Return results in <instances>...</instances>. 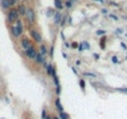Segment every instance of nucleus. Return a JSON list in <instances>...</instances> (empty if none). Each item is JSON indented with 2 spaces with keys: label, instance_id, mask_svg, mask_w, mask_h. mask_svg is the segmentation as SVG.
Instances as JSON below:
<instances>
[{
  "label": "nucleus",
  "instance_id": "obj_16",
  "mask_svg": "<svg viewBox=\"0 0 127 119\" xmlns=\"http://www.w3.org/2000/svg\"><path fill=\"white\" fill-rule=\"evenodd\" d=\"M80 87H81V89H85V81H84V79H80Z\"/></svg>",
  "mask_w": 127,
  "mask_h": 119
},
{
  "label": "nucleus",
  "instance_id": "obj_13",
  "mask_svg": "<svg viewBox=\"0 0 127 119\" xmlns=\"http://www.w3.org/2000/svg\"><path fill=\"white\" fill-rule=\"evenodd\" d=\"M59 119H70V117H69V114H67V113H65V112H61V113H60V117H59Z\"/></svg>",
  "mask_w": 127,
  "mask_h": 119
},
{
  "label": "nucleus",
  "instance_id": "obj_34",
  "mask_svg": "<svg viewBox=\"0 0 127 119\" xmlns=\"http://www.w3.org/2000/svg\"><path fill=\"white\" fill-rule=\"evenodd\" d=\"M69 1H71V3H72V1H76V0H69Z\"/></svg>",
  "mask_w": 127,
  "mask_h": 119
},
{
  "label": "nucleus",
  "instance_id": "obj_17",
  "mask_svg": "<svg viewBox=\"0 0 127 119\" xmlns=\"http://www.w3.org/2000/svg\"><path fill=\"white\" fill-rule=\"evenodd\" d=\"M82 46H84V48H86V50H90V45H88L86 41H84V42H82Z\"/></svg>",
  "mask_w": 127,
  "mask_h": 119
},
{
  "label": "nucleus",
  "instance_id": "obj_35",
  "mask_svg": "<svg viewBox=\"0 0 127 119\" xmlns=\"http://www.w3.org/2000/svg\"><path fill=\"white\" fill-rule=\"evenodd\" d=\"M52 119H59V118H57V117H55V118H52Z\"/></svg>",
  "mask_w": 127,
  "mask_h": 119
},
{
  "label": "nucleus",
  "instance_id": "obj_37",
  "mask_svg": "<svg viewBox=\"0 0 127 119\" xmlns=\"http://www.w3.org/2000/svg\"><path fill=\"white\" fill-rule=\"evenodd\" d=\"M126 36H127V35H126Z\"/></svg>",
  "mask_w": 127,
  "mask_h": 119
},
{
  "label": "nucleus",
  "instance_id": "obj_33",
  "mask_svg": "<svg viewBox=\"0 0 127 119\" xmlns=\"http://www.w3.org/2000/svg\"><path fill=\"white\" fill-rule=\"evenodd\" d=\"M45 119H52V118H50V117H46V118H45Z\"/></svg>",
  "mask_w": 127,
  "mask_h": 119
},
{
  "label": "nucleus",
  "instance_id": "obj_15",
  "mask_svg": "<svg viewBox=\"0 0 127 119\" xmlns=\"http://www.w3.org/2000/svg\"><path fill=\"white\" fill-rule=\"evenodd\" d=\"M46 53H47V48H46L45 46H41V47H40V55L44 56V55H46Z\"/></svg>",
  "mask_w": 127,
  "mask_h": 119
},
{
  "label": "nucleus",
  "instance_id": "obj_1",
  "mask_svg": "<svg viewBox=\"0 0 127 119\" xmlns=\"http://www.w3.org/2000/svg\"><path fill=\"white\" fill-rule=\"evenodd\" d=\"M11 32L15 37H19L23 32V25H21V21L20 20H17L16 21V26H13L11 27Z\"/></svg>",
  "mask_w": 127,
  "mask_h": 119
},
{
  "label": "nucleus",
  "instance_id": "obj_7",
  "mask_svg": "<svg viewBox=\"0 0 127 119\" xmlns=\"http://www.w3.org/2000/svg\"><path fill=\"white\" fill-rule=\"evenodd\" d=\"M10 0H1V8L5 9V10H9L10 9Z\"/></svg>",
  "mask_w": 127,
  "mask_h": 119
},
{
  "label": "nucleus",
  "instance_id": "obj_27",
  "mask_svg": "<svg viewBox=\"0 0 127 119\" xmlns=\"http://www.w3.org/2000/svg\"><path fill=\"white\" fill-rule=\"evenodd\" d=\"M60 92H61V88H60V86H59V87H56V93L60 94Z\"/></svg>",
  "mask_w": 127,
  "mask_h": 119
},
{
  "label": "nucleus",
  "instance_id": "obj_9",
  "mask_svg": "<svg viewBox=\"0 0 127 119\" xmlns=\"http://www.w3.org/2000/svg\"><path fill=\"white\" fill-rule=\"evenodd\" d=\"M55 106H56V108H57V110L61 113V112H64V107L61 106V102H60V99L57 98L56 101H55Z\"/></svg>",
  "mask_w": 127,
  "mask_h": 119
},
{
  "label": "nucleus",
  "instance_id": "obj_32",
  "mask_svg": "<svg viewBox=\"0 0 127 119\" xmlns=\"http://www.w3.org/2000/svg\"><path fill=\"white\" fill-rule=\"evenodd\" d=\"M95 1H99V3H103L105 0H95Z\"/></svg>",
  "mask_w": 127,
  "mask_h": 119
},
{
  "label": "nucleus",
  "instance_id": "obj_14",
  "mask_svg": "<svg viewBox=\"0 0 127 119\" xmlns=\"http://www.w3.org/2000/svg\"><path fill=\"white\" fill-rule=\"evenodd\" d=\"M46 70H47V71H46V72H47V74H52V72L55 71V68H54V67H52L51 65L46 66Z\"/></svg>",
  "mask_w": 127,
  "mask_h": 119
},
{
  "label": "nucleus",
  "instance_id": "obj_30",
  "mask_svg": "<svg viewBox=\"0 0 127 119\" xmlns=\"http://www.w3.org/2000/svg\"><path fill=\"white\" fill-rule=\"evenodd\" d=\"M121 46H122V47H123V48H125V50H126V48H127V46H126V45H125V44H123V42H122V44H121Z\"/></svg>",
  "mask_w": 127,
  "mask_h": 119
},
{
  "label": "nucleus",
  "instance_id": "obj_18",
  "mask_svg": "<svg viewBox=\"0 0 127 119\" xmlns=\"http://www.w3.org/2000/svg\"><path fill=\"white\" fill-rule=\"evenodd\" d=\"M52 14H54V10H52V9H49V10L46 11V15H47V16H51Z\"/></svg>",
  "mask_w": 127,
  "mask_h": 119
},
{
  "label": "nucleus",
  "instance_id": "obj_4",
  "mask_svg": "<svg viewBox=\"0 0 127 119\" xmlns=\"http://www.w3.org/2000/svg\"><path fill=\"white\" fill-rule=\"evenodd\" d=\"M30 35H31V37L35 40L36 42H41V40H42V38H41V35H40L38 31H36L35 29H32V30L30 31Z\"/></svg>",
  "mask_w": 127,
  "mask_h": 119
},
{
  "label": "nucleus",
  "instance_id": "obj_26",
  "mask_svg": "<svg viewBox=\"0 0 127 119\" xmlns=\"http://www.w3.org/2000/svg\"><path fill=\"white\" fill-rule=\"evenodd\" d=\"M79 51H84V46H82V42L80 44V46H79Z\"/></svg>",
  "mask_w": 127,
  "mask_h": 119
},
{
  "label": "nucleus",
  "instance_id": "obj_29",
  "mask_svg": "<svg viewBox=\"0 0 127 119\" xmlns=\"http://www.w3.org/2000/svg\"><path fill=\"white\" fill-rule=\"evenodd\" d=\"M116 32H117V34H122V30H121V29H117Z\"/></svg>",
  "mask_w": 127,
  "mask_h": 119
},
{
  "label": "nucleus",
  "instance_id": "obj_5",
  "mask_svg": "<svg viewBox=\"0 0 127 119\" xmlns=\"http://www.w3.org/2000/svg\"><path fill=\"white\" fill-rule=\"evenodd\" d=\"M36 53H38V52H36V50H35L34 47H30L29 50H26V51H25V55H26L29 58H32V60L35 58Z\"/></svg>",
  "mask_w": 127,
  "mask_h": 119
},
{
  "label": "nucleus",
  "instance_id": "obj_10",
  "mask_svg": "<svg viewBox=\"0 0 127 119\" xmlns=\"http://www.w3.org/2000/svg\"><path fill=\"white\" fill-rule=\"evenodd\" d=\"M35 61L38 62V63H44V57L40 55V53H36V56H35Z\"/></svg>",
  "mask_w": 127,
  "mask_h": 119
},
{
  "label": "nucleus",
  "instance_id": "obj_8",
  "mask_svg": "<svg viewBox=\"0 0 127 119\" xmlns=\"http://www.w3.org/2000/svg\"><path fill=\"white\" fill-rule=\"evenodd\" d=\"M16 11H17V14H20V15H25V12H26V8H25L24 5H19V8L16 9Z\"/></svg>",
  "mask_w": 127,
  "mask_h": 119
},
{
  "label": "nucleus",
  "instance_id": "obj_12",
  "mask_svg": "<svg viewBox=\"0 0 127 119\" xmlns=\"http://www.w3.org/2000/svg\"><path fill=\"white\" fill-rule=\"evenodd\" d=\"M54 21H55V24H60L61 23V14L60 12L55 14V20H54Z\"/></svg>",
  "mask_w": 127,
  "mask_h": 119
},
{
  "label": "nucleus",
  "instance_id": "obj_21",
  "mask_svg": "<svg viewBox=\"0 0 127 119\" xmlns=\"http://www.w3.org/2000/svg\"><path fill=\"white\" fill-rule=\"evenodd\" d=\"M112 62H113V63H118V58H117L116 56L112 57Z\"/></svg>",
  "mask_w": 127,
  "mask_h": 119
},
{
  "label": "nucleus",
  "instance_id": "obj_24",
  "mask_svg": "<svg viewBox=\"0 0 127 119\" xmlns=\"http://www.w3.org/2000/svg\"><path fill=\"white\" fill-rule=\"evenodd\" d=\"M66 6H67V8H71V6H72V3H71V1H69V0H67V3H66Z\"/></svg>",
  "mask_w": 127,
  "mask_h": 119
},
{
  "label": "nucleus",
  "instance_id": "obj_6",
  "mask_svg": "<svg viewBox=\"0 0 127 119\" xmlns=\"http://www.w3.org/2000/svg\"><path fill=\"white\" fill-rule=\"evenodd\" d=\"M21 45H23V47H24L25 51L31 47V46H30V42H29V38H26V37H24V38L21 40Z\"/></svg>",
  "mask_w": 127,
  "mask_h": 119
},
{
  "label": "nucleus",
  "instance_id": "obj_23",
  "mask_svg": "<svg viewBox=\"0 0 127 119\" xmlns=\"http://www.w3.org/2000/svg\"><path fill=\"white\" fill-rule=\"evenodd\" d=\"M117 91H120V92H123V93H127V88H118Z\"/></svg>",
  "mask_w": 127,
  "mask_h": 119
},
{
  "label": "nucleus",
  "instance_id": "obj_19",
  "mask_svg": "<svg viewBox=\"0 0 127 119\" xmlns=\"http://www.w3.org/2000/svg\"><path fill=\"white\" fill-rule=\"evenodd\" d=\"M96 34H97V35H105V34H106V31H105V30H97V31H96Z\"/></svg>",
  "mask_w": 127,
  "mask_h": 119
},
{
  "label": "nucleus",
  "instance_id": "obj_11",
  "mask_svg": "<svg viewBox=\"0 0 127 119\" xmlns=\"http://www.w3.org/2000/svg\"><path fill=\"white\" fill-rule=\"evenodd\" d=\"M55 8L59 9V10H61L64 8V4L61 3V0H55Z\"/></svg>",
  "mask_w": 127,
  "mask_h": 119
},
{
  "label": "nucleus",
  "instance_id": "obj_36",
  "mask_svg": "<svg viewBox=\"0 0 127 119\" xmlns=\"http://www.w3.org/2000/svg\"><path fill=\"white\" fill-rule=\"evenodd\" d=\"M126 60H127V57H126Z\"/></svg>",
  "mask_w": 127,
  "mask_h": 119
},
{
  "label": "nucleus",
  "instance_id": "obj_28",
  "mask_svg": "<svg viewBox=\"0 0 127 119\" xmlns=\"http://www.w3.org/2000/svg\"><path fill=\"white\" fill-rule=\"evenodd\" d=\"M71 47H74V48H76V47H77V44H76V42H74V44L71 45Z\"/></svg>",
  "mask_w": 127,
  "mask_h": 119
},
{
  "label": "nucleus",
  "instance_id": "obj_25",
  "mask_svg": "<svg viewBox=\"0 0 127 119\" xmlns=\"http://www.w3.org/2000/svg\"><path fill=\"white\" fill-rule=\"evenodd\" d=\"M110 17H111V19H113V20H118V19H117V16H116V15H112V14L110 15Z\"/></svg>",
  "mask_w": 127,
  "mask_h": 119
},
{
  "label": "nucleus",
  "instance_id": "obj_22",
  "mask_svg": "<svg viewBox=\"0 0 127 119\" xmlns=\"http://www.w3.org/2000/svg\"><path fill=\"white\" fill-rule=\"evenodd\" d=\"M105 40H106L105 37H103V38L101 40V47H102V48H105Z\"/></svg>",
  "mask_w": 127,
  "mask_h": 119
},
{
  "label": "nucleus",
  "instance_id": "obj_31",
  "mask_svg": "<svg viewBox=\"0 0 127 119\" xmlns=\"http://www.w3.org/2000/svg\"><path fill=\"white\" fill-rule=\"evenodd\" d=\"M102 12H103V14H107V9H102Z\"/></svg>",
  "mask_w": 127,
  "mask_h": 119
},
{
  "label": "nucleus",
  "instance_id": "obj_2",
  "mask_svg": "<svg viewBox=\"0 0 127 119\" xmlns=\"http://www.w3.org/2000/svg\"><path fill=\"white\" fill-rule=\"evenodd\" d=\"M17 16H19V14H17L16 9H11L8 14V21L9 23H14V21H17Z\"/></svg>",
  "mask_w": 127,
  "mask_h": 119
},
{
  "label": "nucleus",
  "instance_id": "obj_20",
  "mask_svg": "<svg viewBox=\"0 0 127 119\" xmlns=\"http://www.w3.org/2000/svg\"><path fill=\"white\" fill-rule=\"evenodd\" d=\"M85 76H88V77H96V74L90 73V72H85Z\"/></svg>",
  "mask_w": 127,
  "mask_h": 119
},
{
  "label": "nucleus",
  "instance_id": "obj_3",
  "mask_svg": "<svg viewBox=\"0 0 127 119\" xmlns=\"http://www.w3.org/2000/svg\"><path fill=\"white\" fill-rule=\"evenodd\" d=\"M25 15H26V17H28V21H29V23H34V21H35V12H34V10H32L31 8L26 9Z\"/></svg>",
  "mask_w": 127,
  "mask_h": 119
}]
</instances>
